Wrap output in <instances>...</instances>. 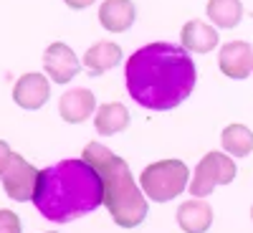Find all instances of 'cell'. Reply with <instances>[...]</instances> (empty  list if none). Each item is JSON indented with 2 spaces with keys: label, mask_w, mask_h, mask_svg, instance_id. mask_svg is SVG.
Instances as JSON below:
<instances>
[{
  "label": "cell",
  "mask_w": 253,
  "mask_h": 233,
  "mask_svg": "<svg viewBox=\"0 0 253 233\" xmlns=\"http://www.w3.org/2000/svg\"><path fill=\"white\" fill-rule=\"evenodd\" d=\"M126 92L144 109H175L193 94L198 71L190 51L175 44H150L129 56L124 66Z\"/></svg>",
  "instance_id": "1"
},
{
  "label": "cell",
  "mask_w": 253,
  "mask_h": 233,
  "mask_svg": "<svg viewBox=\"0 0 253 233\" xmlns=\"http://www.w3.org/2000/svg\"><path fill=\"white\" fill-rule=\"evenodd\" d=\"M104 203V183L86 160H61L38 173L33 205L51 223H71Z\"/></svg>",
  "instance_id": "2"
},
{
  "label": "cell",
  "mask_w": 253,
  "mask_h": 233,
  "mask_svg": "<svg viewBox=\"0 0 253 233\" xmlns=\"http://www.w3.org/2000/svg\"><path fill=\"white\" fill-rule=\"evenodd\" d=\"M84 160L96 167L104 183V205L119 228H137L147 218L144 190L134 183L132 170L109 147L91 142L84 147Z\"/></svg>",
  "instance_id": "3"
},
{
  "label": "cell",
  "mask_w": 253,
  "mask_h": 233,
  "mask_svg": "<svg viewBox=\"0 0 253 233\" xmlns=\"http://www.w3.org/2000/svg\"><path fill=\"white\" fill-rule=\"evenodd\" d=\"M190 170L182 160H160L152 162L142 170L139 187L144 190V195L155 203H167L182 195V190L187 187Z\"/></svg>",
  "instance_id": "4"
},
{
  "label": "cell",
  "mask_w": 253,
  "mask_h": 233,
  "mask_svg": "<svg viewBox=\"0 0 253 233\" xmlns=\"http://www.w3.org/2000/svg\"><path fill=\"white\" fill-rule=\"evenodd\" d=\"M233 178H236V162L233 160L223 152H208L198 162L195 175H193L187 187L195 198H205V195L213 193L218 185L233 183Z\"/></svg>",
  "instance_id": "5"
},
{
  "label": "cell",
  "mask_w": 253,
  "mask_h": 233,
  "mask_svg": "<svg viewBox=\"0 0 253 233\" xmlns=\"http://www.w3.org/2000/svg\"><path fill=\"white\" fill-rule=\"evenodd\" d=\"M38 173L41 170H36L26 157H20L18 152H13L8 167L3 170V175H0V180H3V190L8 193V198L20 200V203L33 200L36 185H38Z\"/></svg>",
  "instance_id": "6"
},
{
  "label": "cell",
  "mask_w": 253,
  "mask_h": 233,
  "mask_svg": "<svg viewBox=\"0 0 253 233\" xmlns=\"http://www.w3.org/2000/svg\"><path fill=\"white\" fill-rule=\"evenodd\" d=\"M218 66L228 79L243 81L253 71V48L248 41H228L218 53Z\"/></svg>",
  "instance_id": "7"
},
{
  "label": "cell",
  "mask_w": 253,
  "mask_h": 233,
  "mask_svg": "<svg viewBox=\"0 0 253 233\" xmlns=\"http://www.w3.org/2000/svg\"><path fill=\"white\" fill-rule=\"evenodd\" d=\"M51 96V81L43 74H23L13 87V101L20 109H41Z\"/></svg>",
  "instance_id": "8"
},
{
  "label": "cell",
  "mask_w": 253,
  "mask_h": 233,
  "mask_svg": "<svg viewBox=\"0 0 253 233\" xmlns=\"http://www.w3.org/2000/svg\"><path fill=\"white\" fill-rule=\"evenodd\" d=\"M79 58L66 44H51L43 53V69L56 84H69L79 74Z\"/></svg>",
  "instance_id": "9"
},
{
  "label": "cell",
  "mask_w": 253,
  "mask_h": 233,
  "mask_svg": "<svg viewBox=\"0 0 253 233\" xmlns=\"http://www.w3.org/2000/svg\"><path fill=\"white\" fill-rule=\"evenodd\" d=\"M96 112V99L89 89H69L58 99V114L69 124H81Z\"/></svg>",
  "instance_id": "10"
},
{
  "label": "cell",
  "mask_w": 253,
  "mask_h": 233,
  "mask_svg": "<svg viewBox=\"0 0 253 233\" xmlns=\"http://www.w3.org/2000/svg\"><path fill=\"white\" fill-rule=\"evenodd\" d=\"M137 18L132 0H104L99 8V23L109 33H124L129 31Z\"/></svg>",
  "instance_id": "11"
},
{
  "label": "cell",
  "mask_w": 253,
  "mask_h": 233,
  "mask_svg": "<svg viewBox=\"0 0 253 233\" xmlns=\"http://www.w3.org/2000/svg\"><path fill=\"white\" fill-rule=\"evenodd\" d=\"M182 48H187L190 53H210L213 48H218V31L213 26L203 23V20H187L180 33Z\"/></svg>",
  "instance_id": "12"
},
{
  "label": "cell",
  "mask_w": 253,
  "mask_h": 233,
  "mask_svg": "<svg viewBox=\"0 0 253 233\" xmlns=\"http://www.w3.org/2000/svg\"><path fill=\"white\" fill-rule=\"evenodd\" d=\"M177 226L185 233H205L213 226V208L203 203L200 198L187 200L177 208Z\"/></svg>",
  "instance_id": "13"
},
{
  "label": "cell",
  "mask_w": 253,
  "mask_h": 233,
  "mask_svg": "<svg viewBox=\"0 0 253 233\" xmlns=\"http://www.w3.org/2000/svg\"><path fill=\"white\" fill-rule=\"evenodd\" d=\"M122 63V48L117 44H109V41H101V44H94L86 53H84V66L91 76H101L109 69L119 66Z\"/></svg>",
  "instance_id": "14"
},
{
  "label": "cell",
  "mask_w": 253,
  "mask_h": 233,
  "mask_svg": "<svg viewBox=\"0 0 253 233\" xmlns=\"http://www.w3.org/2000/svg\"><path fill=\"white\" fill-rule=\"evenodd\" d=\"M94 127L101 137H112V135H119L129 127V109L124 104H101L94 114Z\"/></svg>",
  "instance_id": "15"
},
{
  "label": "cell",
  "mask_w": 253,
  "mask_h": 233,
  "mask_svg": "<svg viewBox=\"0 0 253 233\" xmlns=\"http://www.w3.org/2000/svg\"><path fill=\"white\" fill-rule=\"evenodd\" d=\"M208 18L223 31L236 28L243 20L241 0H208Z\"/></svg>",
  "instance_id": "16"
},
{
  "label": "cell",
  "mask_w": 253,
  "mask_h": 233,
  "mask_svg": "<svg viewBox=\"0 0 253 233\" xmlns=\"http://www.w3.org/2000/svg\"><path fill=\"white\" fill-rule=\"evenodd\" d=\"M220 142L223 150L233 157H246L253 152V132L246 124H228L220 135Z\"/></svg>",
  "instance_id": "17"
},
{
  "label": "cell",
  "mask_w": 253,
  "mask_h": 233,
  "mask_svg": "<svg viewBox=\"0 0 253 233\" xmlns=\"http://www.w3.org/2000/svg\"><path fill=\"white\" fill-rule=\"evenodd\" d=\"M0 233H23L20 218L13 213V210H0Z\"/></svg>",
  "instance_id": "18"
},
{
  "label": "cell",
  "mask_w": 253,
  "mask_h": 233,
  "mask_svg": "<svg viewBox=\"0 0 253 233\" xmlns=\"http://www.w3.org/2000/svg\"><path fill=\"white\" fill-rule=\"evenodd\" d=\"M10 157H13V150L8 147V142H5V140H0V175H3V170L8 167Z\"/></svg>",
  "instance_id": "19"
},
{
  "label": "cell",
  "mask_w": 253,
  "mask_h": 233,
  "mask_svg": "<svg viewBox=\"0 0 253 233\" xmlns=\"http://www.w3.org/2000/svg\"><path fill=\"white\" fill-rule=\"evenodd\" d=\"M69 8H74V10H84V8H89V5H94L96 0H63Z\"/></svg>",
  "instance_id": "20"
},
{
  "label": "cell",
  "mask_w": 253,
  "mask_h": 233,
  "mask_svg": "<svg viewBox=\"0 0 253 233\" xmlns=\"http://www.w3.org/2000/svg\"><path fill=\"white\" fill-rule=\"evenodd\" d=\"M251 218H253V208H251Z\"/></svg>",
  "instance_id": "21"
},
{
  "label": "cell",
  "mask_w": 253,
  "mask_h": 233,
  "mask_svg": "<svg viewBox=\"0 0 253 233\" xmlns=\"http://www.w3.org/2000/svg\"><path fill=\"white\" fill-rule=\"evenodd\" d=\"M48 233H53V231H48Z\"/></svg>",
  "instance_id": "22"
}]
</instances>
